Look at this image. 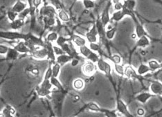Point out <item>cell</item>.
<instances>
[{
    "label": "cell",
    "instance_id": "obj_1",
    "mask_svg": "<svg viewBox=\"0 0 162 117\" xmlns=\"http://www.w3.org/2000/svg\"><path fill=\"white\" fill-rule=\"evenodd\" d=\"M126 16H130L132 20L134 21V22H137L139 20L137 17L136 14H135L134 10H131L126 9L123 6V8H122L121 10H116V11L113 13L112 16L111 17V20L115 21V22H119L121 21L123 18L126 17Z\"/></svg>",
    "mask_w": 162,
    "mask_h": 117
},
{
    "label": "cell",
    "instance_id": "obj_2",
    "mask_svg": "<svg viewBox=\"0 0 162 117\" xmlns=\"http://www.w3.org/2000/svg\"><path fill=\"white\" fill-rule=\"evenodd\" d=\"M96 66L98 70L101 71V72H103L106 76H107V78L110 80L111 83L115 84L113 76L111 75L112 68H111V65L107 62V61H106L105 60L103 59V58L100 57L99 60L97 61Z\"/></svg>",
    "mask_w": 162,
    "mask_h": 117
},
{
    "label": "cell",
    "instance_id": "obj_3",
    "mask_svg": "<svg viewBox=\"0 0 162 117\" xmlns=\"http://www.w3.org/2000/svg\"><path fill=\"white\" fill-rule=\"evenodd\" d=\"M53 87L52 84L51 83L49 79H43V81L40 85L36 87V93L39 96L41 97H47L49 98V96L51 94L52 92L51 91Z\"/></svg>",
    "mask_w": 162,
    "mask_h": 117
},
{
    "label": "cell",
    "instance_id": "obj_4",
    "mask_svg": "<svg viewBox=\"0 0 162 117\" xmlns=\"http://www.w3.org/2000/svg\"><path fill=\"white\" fill-rule=\"evenodd\" d=\"M79 54L83 57L85 58L87 60H90L94 63H96L97 61L100 58L99 54L92 51L87 45L79 47Z\"/></svg>",
    "mask_w": 162,
    "mask_h": 117
},
{
    "label": "cell",
    "instance_id": "obj_5",
    "mask_svg": "<svg viewBox=\"0 0 162 117\" xmlns=\"http://www.w3.org/2000/svg\"><path fill=\"white\" fill-rule=\"evenodd\" d=\"M27 34L21 33L17 31H0V38L7 40H24Z\"/></svg>",
    "mask_w": 162,
    "mask_h": 117
},
{
    "label": "cell",
    "instance_id": "obj_6",
    "mask_svg": "<svg viewBox=\"0 0 162 117\" xmlns=\"http://www.w3.org/2000/svg\"><path fill=\"white\" fill-rule=\"evenodd\" d=\"M38 13H39L40 15V17H57L58 12L56 9L52 5H44V6H42L40 8Z\"/></svg>",
    "mask_w": 162,
    "mask_h": 117
},
{
    "label": "cell",
    "instance_id": "obj_7",
    "mask_svg": "<svg viewBox=\"0 0 162 117\" xmlns=\"http://www.w3.org/2000/svg\"><path fill=\"white\" fill-rule=\"evenodd\" d=\"M124 76H126L128 79L138 80L143 85L142 81L144 78H142V76L139 75L137 71L131 65H126V66H124Z\"/></svg>",
    "mask_w": 162,
    "mask_h": 117
},
{
    "label": "cell",
    "instance_id": "obj_8",
    "mask_svg": "<svg viewBox=\"0 0 162 117\" xmlns=\"http://www.w3.org/2000/svg\"><path fill=\"white\" fill-rule=\"evenodd\" d=\"M116 110L117 111L119 114H121L122 116H126V117H133L134 116L130 112V111L127 108V105L125 103L123 100H122L120 98L116 99Z\"/></svg>",
    "mask_w": 162,
    "mask_h": 117
},
{
    "label": "cell",
    "instance_id": "obj_9",
    "mask_svg": "<svg viewBox=\"0 0 162 117\" xmlns=\"http://www.w3.org/2000/svg\"><path fill=\"white\" fill-rule=\"evenodd\" d=\"M111 6H112V2H111V0H109V2L105 6V9H103V13H101V15L100 17V20L105 27H106L108 24L111 22L110 9Z\"/></svg>",
    "mask_w": 162,
    "mask_h": 117
},
{
    "label": "cell",
    "instance_id": "obj_10",
    "mask_svg": "<svg viewBox=\"0 0 162 117\" xmlns=\"http://www.w3.org/2000/svg\"><path fill=\"white\" fill-rule=\"evenodd\" d=\"M97 66L95 65L94 62H92L90 60H87L85 62L82 66V71L85 76H91L95 74L96 71Z\"/></svg>",
    "mask_w": 162,
    "mask_h": 117
},
{
    "label": "cell",
    "instance_id": "obj_11",
    "mask_svg": "<svg viewBox=\"0 0 162 117\" xmlns=\"http://www.w3.org/2000/svg\"><path fill=\"white\" fill-rule=\"evenodd\" d=\"M148 81L150 82V91L152 94H155L156 96H162V82L155 80H151Z\"/></svg>",
    "mask_w": 162,
    "mask_h": 117
},
{
    "label": "cell",
    "instance_id": "obj_12",
    "mask_svg": "<svg viewBox=\"0 0 162 117\" xmlns=\"http://www.w3.org/2000/svg\"><path fill=\"white\" fill-rule=\"evenodd\" d=\"M98 31L96 26V24L94 23L92 28L85 33V38L87 41L89 43H94V42H98Z\"/></svg>",
    "mask_w": 162,
    "mask_h": 117
},
{
    "label": "cell",
    "instance_id": "obj_13",
    "mask_svg": "<svg viewBox=\"0 0 162 117\" xmlns=\"http://www.w3.org/2000/svg\"><path fill=\"white\" fill-rule=\"evenodd\" d=\"M30 55L33 58H36V59L43 60L45 59V58H47L48 51L47 48L45 47H40L38 48V49L33 50V51H31Z\"/></svg>",
    "mask_w": 162,
    "mask_h": 117
},
{
    "label": "cell",
    "instance_id": "obj_14",
    "mask_svg": "<svg viewBox=\"0 0 162 117\" xmlns=\"http://www.w3.org/2000/svg\"><path fill=\"white\" fill-rule=\"evenodd\" d=\"M153 97H156V96L155 94H152L151 92H142L140 93L138 95H137L136 96L134 97V99L137 100V101L140 102L142 104H145L148 100H149L150 98H152Z\"/></svg>",
    "mask_w": 162,
    "mask_h": 117
},
{
    "label": "cell",
    "instance_id": "obj_15",
    "mask_svg": "<svg viewBox=\"0 0 162 117\" xmlns=\"http://www.w3.org/2000/svg\"><path fill=\"white\" fill-rule=\"evenodd\" d=\"M25 72L28 76L32 77V78H37L40 74V71L38 66L35 65H33V64H30V65L26 66L25 69Z\"/></svg>",
    "mask_w": 162,
    "mask_h": 117
},
{
    "label": "cell",
    "instance_id": "obj_16",
    "mask_svg": "<svg viewBox=\"0 0 162 117\" xmlns=\"http://www.w3.org/2000/svg\"><path fill=\"white\" fill-rule=\"evenodd\" d=\"M135 35H136L137 38H139L143 36H146L151 39V37L148 35L144 26L139 22V21L135 22Z\"/></svg>",
    "mask_w": 162,
    "mask_h": 117
},
{
    "label": "cell",
    "instance_id": "obj_17",
    "mask_svg": "<svg viewBox=\"0 0 162 117\" xmlns=\"http://www.w3.org/2000/svg\"><path fill=\"white\" fill-rule=\"evenodd\" d=\"M15 49L20 53V54H30L31 50L29 48L27 47V45L26 44L24 41H18L16 44L13 47Z\"/></svg>",
    "mask_w": 162,
    "mask_h": 117
},
{
    "label": "cell",
    "instance_id": "obj_18",
    "mask_svg": "<svg viewBox=\"0 0 162 117\" xmlns=\"http://www.w3.org/2000/svg\"><path fill=\"white\" fill-rule=\"evenodd\" d=\"M42 22L44 26V30L47 28H50L55 26L57 23V17H41Z\"/></svg>",
    "mask_w": 162,
    "mask_h": 117
},
{
    "label": "cell",
    "instance_id": "obj_19",
    "mask_svg": "<svg viewBox=\"0 0 162 117\" xmlns=\"http://www.w3.org/2000/svg\"><path fill=\"white\" fill-rule=\"evenodd\" d=\"M71 42H73V44H75L76 46L78 47V48L87 44V40L85 38H83V37L76 35V34H72V35H71Z\"/></svg>",
    "mask_w": 162,
    "mask_h": 117
},
{
    "label": "cell",
    "instance_id": "obj_20",
    "mask_svg": "<svg viewBox=\"0 0 162 117\" xmlns=\"http://www.w3.org/2000/svg\"><path fill=\"white\" fill-rule=\"evenodd\" d=\"M150 39L149 37L146 36H143L138 38L136 44H135V48H145L150 46L151 44Z\"/></svg>",
    "mask_w": 162,
    "mask_h": 117
},
{
    "label": "cell",
    "instance_id": "obj_21",
    "mask_svg": "<svg viewBox=\"0 0 162 117\" xmlns=\"http://www.w3.org/2000/svg\"><path fill=\"white\" fill-rule=\"evenodd\" d=\"M24 25H25V20L17 17L15 20L10 23V28L13 31H19L23 27Z\"/></svg>",
    "mask_w": 162,
    "mask_h": 117
},
{
    "label": "cell",
    "instance_id": "obj_22",
    "mask_svg": "<svg viewBox=\"0 0 162 117\" xmlns=\"http://www.w3.org/2000/svg\"><path fill=\"white\" fill-rule=\"evenodd\" d=\"M73 59V57L71 55H68L67 54H64L62 55H58L56 59H55V62L59 63L61 66H64L65 64L70 62Z\"/></svg>",
    "mask_w": 162,
    "mask_h": 117
},
{
    "label": "cell",
    "instance_id": "obj_23",
    "mask_svg": "<svg viewBox=\"0 0 162 117\" xmlns=\"http://www.w3.org/2000/svg\"><path fill=\"white\" fill-rule=\"evenodd\" d=\"M28 6V4L22 1H20V0H18V1L15 3V4L12 6L11 9L15 11V13H17L19 14L21 12H22L24 10L26 9Z\"/></svg>",
    "mask_w": 162,
    "mask_h": 117
},
{
    "label": "cell",
    "instance_id": "obj_24",
    "mask_svg": "<svg viewBox=\"0 0 162 117\" xmlns=\"http://www.w3.org/2000/svg\"><path fill=\"white\" fill-rule=\"evenodd\" d=\"M6 55V58L7 60L13 61V60H15L17 59L20 55V53L18 52L17 50L15 49L13 47V48L9 47V51H8Z\"/></svg>",
    "mask_w": 162,
    "mask_h": 117
},
{
    "label": "cell",
    "instance_id": "obj_25",
    "mask_svg": "<svg viewBox=\"0 0 162 117\" xmlns=\"http://www.w3.org/2000/svg\"><path fill=\"white\" fill-rule=\"evenodd\" d=\"M2 114H3L4 117H13L15 116L16 114V111L11 105H7L5 107L3 110H2Z\"/></svg>",
    "mask_w": 162,
    "mask_h": 117
},
{
    "label": "cell",
    "instance_id": "obj_26",
    "mask_svg": "<svg viewBox=\"0 0 162 117\" xmlns=\"http://www.w3.org/2000/svg\"><path fill=\"white\" fill-rule=\"evenodd\" d=\"M57 17L61 22H68L70 21V17L68 15V13L65 11L64 9L58 10Z\"/></svg>",
    "mask_w": 162,
    "mask_h": 117
},
{
    "label": "cell",
    "instance_id": "obj_27",
    "mask_svg": "<svg viewBox=\"0 0 162 117\" xmlns=\"http://www.w3.org/2000/svg\"><path fill=\"white\" fill-rule=\"evenodd\" d=\"M148 65L149 66L152 72H155V71L162 69V62H159L155 60H150L148 62Z\"/></svg>",
    "mask_w": 162,
    "mask_h": 117
},
{
    "label": "cell",
    "instance_id": "obj_28",
    "mask_svg": "<svg viewBox=\"0 0 162 117\" xmlns=\"http://www.w3.org/2000/svg\"><path fill=\"white\" fill-rule=\"evenodd\" d=\"M85 108L87 109V110H90L92 111H94V112H100L101 113V110L102 108L100 107V106L98 105L96 103L94 102H90L88 103L85 106Z\"/></svg>",
    "mask_w": 162,
    "mask_h": 117
},
{
    "label": "cell",
    "instance_id": "obj_29",
    "mask_svg": "<svg viewBox=\"0 0 162 117\" xmlns=\"http://www.w3.org/2000/svg\"><path fill=\"white\" fill-rule=\"evenodd\" d=\"M137 72L139 75L143 76L144 74H146L149 72H152V71H151L150 68L148 65H145V64H140L139 67H138L137 70Z\"/></svg>",
    "mask_w": 162,
    "mask_h": 117
},
{
    "label": "cell",
    "instance_id": "obj_30",
    "mask_svg": "<svg viewBox=\"0 0 162 117\" xmlns=\"http://www.w3.org/2000/svg\"><path fill=\"white\" fill-rule=\"evenodd\" d=\"M89 47L91 49L92 51H94L95 52L98 53L99 54V55H105L104 53H103L102 48H101V45L100 44H98V42H94V43H89Z\"/></svg>",
    "mask_w": 162,
    "mask_h": 117
},
{
    "label": "cell",
    "instance_id": "obj_31",
    "mask_svg": "<svg viewBox=\"0 0 162 117\" xmlns=\"http://www.w3.org/2000/svg\"><path fill=\"white\" fill-rule=\"evenodd\" d=\"M50 81H51L52 85L55 87V88H56V89L59 90V91L65 92V89H64L63 86L62 85V84H61V82L59 81V80L58 79V78L52 76L51 79H50Z\"/></svg>",
    "mask_w": 162,
    "mask_h": 117
},
{
    "label": "cell",
    "instance_id": "obj_32",
    "mask_svg": "<svg viewBox=\"0 0 162 117\" xmlns=\"http://www.w3.org/2000/svg\"><path fill=\"white\" fill-rule=\"evenodd\" d=\"M136 5V0H123V6L129 10H134Z\"/></svg>",
    "mask_w": 162,
    "mask_h": 117
},
{
    "label": "cell",
    "instance_id": "obj_33",
    "mask_svg": "<svg viewBox=\"0 0 162 117\" xmlns=\"http://www.w3.org/2000/svg\"><path fill=\"white\" fill-rule=\"evenodd\" d=\"M73 87L76 90H82L85 87V81L82 78H77L73 82Z\"/></svg>",
    "mask_w": 162,
    "mask_h": 117
},
{
    "label": "cell",
    "instance_id": "obj_34",
    "mask_svg": "<svg viewBox=\"0 0 162 117\" xmlns=\"http://www.w3.org/2000/svg\"><path fill=\"white\" fill-rule=\"evenodd\" d=\"M116 31H117V27L116 26H115V27H112L108 30L105 31V37L108 40H113L115 36L116 35Z\"/></svg>",
    "mask_w": 162,
    "mask_h": 117
},
{
    "label": "cell",
    "instance_id": "obj_35",
    "mask_svg": "<svg viewBox=\"0 0 162 117\" xmlns=\"http://www.w3.org/2000/svg\"><path fill=\"white\" fill-rule=\"evenodd\" d=\"M62 67L59 63L55 62L52 63V76L58 78L60 72V69Z\"/></svg>",
    "mask_w": 162,
    "mask_h": 117
},
{
    "label": "cell",
    "instance_id": "obj_36",
    "mask_svg": "<svg viewBox=\"0 0 162 117\" xmlns=\"http://www.w3.org/2000/svg\"><path fill=\"white\" fill-rule=\"evenodd\" d=\"M101 113L104 114V115L107 117H117L119 116L118 114L119 113L116 110H107V109L102 108Z\"/></svg>",
    "mask_w": 162,
    "mask_h": 117
},
{
    "label": "cell",
    "instance_id": "obj_37",
    "mask_svg": "<svg viewBox=\"0 0 162 117\" xmlns=\"http://www.w3.org/2000/svg\"><path fill=\"white\" fill-rule=\"evenodd\" d=\"M71 41V36L70 37H67V36H58V38L57 39V40L55 41L56 42V44L58 46L61 47L62 44H64L66 42H70Z\"/></svg>",
    "mask_w": 162,
    "mask_h": 117
},
{
    "label": "cell",
    "instance_id": "obj_38",
    "mask_svg": "<svg viewBox=\"0 0 162 117\" xmlns=\"http://www.w3.org/2000/svg\"><path fill=\"white\" fill-rule=\"evenodd\" d=\"M58 36H59V35H58L57 32H55V31H52L47 36L45 40L48 41V42H55L57 40Z\"/></svg>",
    "mask_w": 162,
    "mask_h": 117
},
{
    "label": "cell",
    "instance_id": "obj_39",
    "mask_svg": "<svg viewBox=\"0 0 162 117\" xmlns=\"http://www.w3.org/2000/svg\"><path fill=\"white\" fill-rule=\"evenodd\" d=\"M113 65L116 74L121 76H124V66L121 64H113Z\"/></svg>",
    "mask_w": 162,
    "mask_h": 117
},
{
    "label": "cell",
    "instance_id": "obj_40",
    "mask_svg": "<svg viewBox=\"0 0 162 117\" xmlns=\"http://www.w3.org/2000/svg\"><path fill=\"white\" fill-rule=\"evenodd\" d=\"M7 17L10 22H13L18 17V13L13 11L12 9H10L7 12Z\"/></svg>",
    "mask_w": 162,
    "mask_h": 117
},
{
    "label": "cell",
    "instance_id": "obj_41",
    "mask_svg": "<svg viewBox=\"0 0 162 117\" xmlns=\"http://www.w3.org/2000/svg\"><path fill=\"white\" fill-rule=\"evenodd\" d=\"M113 64H121L122 62V58L119 55L117 54H114L111 55L108 57Z\"/></svg>",
    "mask_w": 162,
    "mask_h": 117
},
{
    "label": "cell",
    "instance_id": "obj_42",
    "mask_svg": "<svg viewBox=\"0 0 162 117\" xmlns=\"http://www.w3.org/2000/svg\"><path fill=\"white\" fill-rule=\"evenodd\" d=\"M83 4L85 9H94L96 6L93 0H83Z\"/></svg>",
    "mask_w": 162,
    "mask_h": 117
},
{
    "label": "cell",
    "instance_id": "obj_43",
    "mask_svg": "<svg viewBox=\"0 0 162 117\" xmlns=\"http://www.w3.org/2000/svg\"><path fill=\"white\" fill-rule=\"evenodd\" d=\"M31 14V9L30 8H26V9L23 10L22 12H21L20 13L18 14V18H21V19L23 20H26V18L27 17V16L28 15Z\"/></svg>",
    "mask_w": 162,
    "mask_h": 117
},
{
    "label": "cell",
    "instance_id": "obj_44",
    "mask_svg": "<svg viewBox=\"0 0 162 117\" xmlns=\"http://www.w3.org/2000/svg\"><path fill=\"white\" fill-rule=\"evenodd\" d=\"M42 3V0H33L32 4H33V9L36 10V11L38 13L40 9V8L41 7V5Z\"/></svg>",
    "mask_w": 162,
    "mask_h": 117
},
{
    "label": "cell",
    "instance_id": "obj_45",
    "mask_svg": "<svg viewBox=\"0 0 162 117\" xmlns=\"http://www.w3.org/2000/svg\"><path fill=\"white\" fill-rule=\"evenodd\" d=\"M53 48H54V51L55 53V55H57V56L58 55L65 54V53L64 52L62 48L59 46H58V45H54V46H53Z\"/></svg>",
    "mask_w": 162,
    "mask_h": 117
},
{
    "label": "cell",
    "instance_id": "obj_46",
    "mask_svg": "<svg viewBox=\"0 0 162 117\" xmlns=\"http://www.w3.org/2000/svg\"><path fill=\"white\" fill-rule=\"evenodd\" d=\"M28 1V4L29 6V8H30L31 9V20L33 19H35V16H34V13H35L36 10L33 9V4H32V2H33V0H27Z\"/></svg>",
    "mask_w": 162,
    "mask_h": 117
},
{
    "label": "cell",
    "instance_id": "obj_47",
    "mask_svg": "<svg viewBox=\"0 0 162 117\" xmlns=\"http://www.w3.org/2000/svg\"><path fill=\"white\" fill-rule=\"evenodd\" d=\"M9 47L4 44H0V55H6L9 51Z\"/></svg>",
    "mask_w": 162,
    "mask_h": 117
},
{
    "label": "cell",
    "instance_id": "obj_48",
    "mask_svg": "<svg viewBox=\"0 0 162 117\" xmlns=\"http://www.w3.org/2000/svg\"><path fill=\"white\" fill-rule=\"evenodd\" d=\"M112 5L114 6V9H115V10H121L122 8H123V2H117V3L113 4Z\"/></svg>",
    "mask_w": 162,
    "mask_h": 117
},
{
    "label": "cell",
    "instance_id": "obj_49",
    "mask_svg": "<svg viewBox=\"0 0 162 117\" xmlns=\"http://www.w3.org/2000/svg\"><path fill=\"white\" fill-rule=\"evenodd\" d=\"M80 60L81 59H79V58H73L72 60H71V65L72 66H77L79 64V62H80Z\"/></svg>",
    "mask_w": 162,
    "mask_h": 117
},
{
    "label": "cell",
    "instance_id": "obj_50",
    "mask_svg": "<svg viewBox=\"0 0 162 117\" xmlns=\"http://www.w3.org/2000/svg\"><path fill=\"white\" fill-rule=\"evenodd\" d=\"M111 2H112V4H115V3H117V2H121L122 0H111Z\"/></svg>",
    "mask_w": 162,
    "mask_h": 117
},
{
    "label": "cell",
    "instance_id": "obj_51",
    "mask_svg": "<svg viewBox=\"0 0 162 117\" xmlns=\"http://www.w3.org/2000/svg\"><path fill=\"white\" fill-rule=\"evenodd\" d=\"M161 72H162V69H161V70H158V71H157V72H156L155 74H158L159 73H161Z\"/></svg>",
    "mask_w": 162,
    "mask_h": 117
},
{
    "label": "cell",
    "instance_id": "obj_52",
    "mask_svg": "<svg viewBox=\"0 0 162 117\" xmlns=\"http://www.w3.org/2000/svg\"><path fill=\"white\" fill-rule=\"evenodd\" d=\"M3 81H4V80H2V81L0 82V87H1V85L2 84V82H3Z\"/></svg>",
    "mask_w": 162,
    "mask_h": 117
},
{
    "label": "cell",
    "instance_id": "obj_53",
    "mask_svg": "<svg viewBox=\"0 0 162 117\" xmlns=\"http://www.w3.org/2000/svg\"><path fill=\"white\" fill-rule=\"evenodd\" d=\"M76 1H79V0H76Z\"/></svg>",
    "mask_w": 162,
    "mask_h": 117
},
{
    "label": "cell",
    "instance_id": "obj_54",
    "mask_svg": "<svg viewBox=\"0 0 162 117\" xmlns=\"http://www.w3.org/2000/svg\"><path fill=\"white\" fill-rule=\"evenodd\" d=\"M62 1H63V0H62Z\"/></svg>",
    "mask_w": 162,
    "mask_h": 117
}]
</instances>
